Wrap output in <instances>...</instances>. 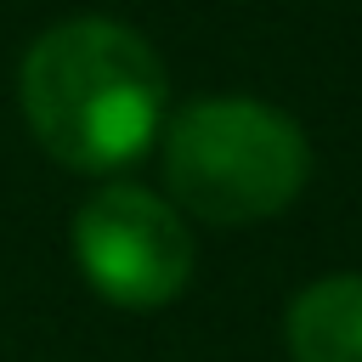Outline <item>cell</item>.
Here are the masks:
<instances>
[{"mask_svg":"<svg viewBox=\"0 0 362 362\" xmlns=\"http://www.w3.org/2000/svg\"><path fill=\"white\" fill-rule=\"evenodd\" d=\"M17 102L34 141L85 175L136 164L164 130V62L113 17L51 23L17 68Z\"/></svg>","mask_w":362,"mask_h":362,"instance_id":"obj_1","label":"cell"},{"mask_svg":"<svg viewBox=\"0 0 362 362\" xmlns=\"http://www.w3.org/2000/svg\"><path fill=\"white\" fill-rule=\"evenodd\" d=\"M311 175L305 130L260 96H204L164 124L170 198L209 226L283 215Z\"/></svg>","mask_w":362,"mask_h":362,"instance_id":"obj_2","label":"cell"},{"mask_svg":"<svg viewBox=\"0 0 362 362\" xmlns=\"http://www.w3.org/2000/svg\"><path fill=\"white\" fill-rule=\"evenodd\" d=\"M74 260L107 305L153 311L187 288L192 232L170 198L130 181H107L74 215Z\"/></svg>","mask_w":362,"mask_h":362,"instance_id":"obj_3","label":"cell"},{"mask_svg":"<svg viewBox=\"0 0 362 362\" xmlns=\"http://www.w3.org/2000/svg\"><path fill=\"white\" fill-rule=\"evenodd\" d=\"M283 334L294 362H362V272L300 288Z\"/></svg>","mask_w":362,"mask_h":362,"instance_id":"obj_4","label":"cell"}]
</instances>
